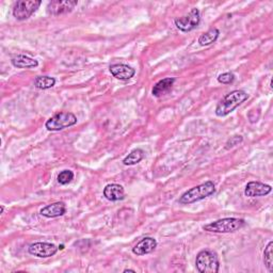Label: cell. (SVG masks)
Instances as JSON below:
<instances>
[{
  "mask_svg": "<svg viewBox=\"0 0 273 273\" xmlns=\"http://www.w3.org/2000/svg\"><path fill=\"white\" fill-rule=\"evenodd\" d=\"M249 98L247 92L242 90H235L233 92L225 95L216 108V114L218 116H226L233 112L236 108L239 107Z\"/></svg>",
  "mask_w": 273,
  "mask_h": 273,
  "instance_id": "6da1fadb",
  "label": "cell"
},
{
  "mask_svg": "<svg viewBox=\"0 0 273 273\" xmlns=\"http://www.w3.org/2000/svg\"><path fill=\"white\" fill-rule=\"evenodd\" d=\"M216 192V187L213 181H206L204 184L187 190L186 192L179 197V203L183 205L192 204L213 195Z\"/></svg>",
  "mask_w": 273,
  "mask_h": 273,
  "instance_id": "7a4b0ae2",
  "label": "cell"
},
{
  "mask_svg": "<svg viewBox=\"0 0 273 273\" xmlns=\"http://www.w3.org/2000/svg\"><path fill=\"white\" fill-rule=\"evenodd\" d=\"M245 224L243 219L239 218H224L203 226V230L211 233H233L240 230Z\"/></svg>",
  "mask_w": 273,
  "mask_h": 273,
  "instance_id": "3957f363",
  "label": "cell"
},
{
  "mask_svg": "<svg viewBox=\"0 0 273 273\" xmlns=\"http://www.w3.org/2000/svg\"><path fill=\"white\" fill-rule=\"evenodd\" d=\"M195 266L197 271L201 273H217L219 272L220 262L216 253L209 250H203L197 254Z\"/></svg>",
  "mask_w": 273,
  "mask_h": 273,
  "instance_id": "277c9868",
  "label": "cell"
},
{
  "mask_svg": "<svg viewBox=\"0 0 273 273\" xmlns=\"http://www.w3.org/2000/svg\"><path fill=\"white\" fill-rule=\"evenodd\" d=\"M77 123V117L74 113L72 112H60L51 116L50 119L46 122L47 130L49 131H59L67 127H71Z\"/></svg>",
  "mask_w": 273,
  "mask_h": 273,
  "instance_id": "5b68a950",
  "label": "cell"
},
{
  "mask_svg": "<svg viewBox=\"0 0 273 273\" xmlns=\"http://www.w3.org/2000/svg\"><path fill=\"white\" fill-rule=\"evenodd\" d=\"M41 4V2H35V0L17 2L13 8V16L17 21H25L38 10Z\"/></svg>",
  "mask_w": 273,
  "mask_h": 273,
  "instance_id": "8992f818",
  "label": "cell"
},
{
  "mask_svg": "<svg viewBox=\"0 0 273 273\" xmlns=\"http://www.w3.org/2000/svg\"><path fill=\"white\" fill-rule=\"evenodd\" d=\"M201 22V14L197 9H192L188 15L176 18L175 26L183 32H189L195 29Z\"/></svg>",
  "mask_w": 273,
  "mask_h": 273,
  "instance_id": "52a82bcc",
  "label": "cell"
},
{
  "mask_svg": "<svg viewBox=\"0 0 273 273\" xmlns=\"http://www.w3.org/2000/svg\"><path fill=\"white\" fill-rule=\"evenodd\" d=\"M58 250L59 248L57 245L49 242H35L30 244V247L28 248V251L31 255L40 258L51 257L58 252Z\"/></svg>",
  "mask_w": 273,
  "mask_h": 273,
  "instance_id": "ba28073f",
  "label": "cell"
},
{
  "mask_svg": "<svg viewBox=\"0 0 273 273\" xmlns=\"http://www.w3.org/2000/svg\"><path fill=\"white\" fill-rule=\"evenodd\" d=\"M78 2H62V0H53L47 6V13L50 15H60L72 12L77 7Z\"/></svg>",
  "mask_w": 273,
  "mask_h": 273,
  "instance_id": "9c48e42d",
  "label": "cell"
},
{
  "mask_svg": "<svg viewBox=\"0 0 273 273\" xmlns=\"http://www.w3.org/2000/svg\"><path fill=\"white\" fill-rule=\"evenodd\" d=\"M272 191L271 186L262 184L260 181H250L245 186L244 194L249 197H256V196H265L269 194Z\"/></svg>",
  "mask_w": 273,
  "mask_h": 273,
  "instance_id": "30bf717a",
  "label": "cell"
},
{
  "mask_svg": "<svg viewBox=\"0 0 273 273\" xmlns=\"http://www.w3.org/2000/svg\"><path fill=\"white\" fill-rule=\"evenodd\" d=\"M109 70H110V73L113 77L124 81L131 79L135 74L134 69L127 64H113Z\"/></svg>",
  "mask_w": 273,
  "mask_h": 273,
  "instance_id": "8fae6325",
  "label": "cell"
},
{
  "mask_svg": "<svg viewBox=\"0 0 273 273\" xmlns=\"http://www.w3.org/2000/svg\"><path fill=\"white\" fill-rule=\"evenodd\" d=\"M156 247H157L156 239H154L152 237H145L140 242H138L134 245L132 252L135 254V255L141 256V255H145V254L152 253L155 249H156Z\"/></svg>",
  "mask_w": 273,
  "mask_h": 273,
  "instance_id": "7c38bea8",
  "label": "cell"
},
{
  "mask_svg": "<svg viewBox=\"0 0 273 273\" xmlns=\"http://www.w3.org/2000/svg\"><path fill=\"white\" fill-rule=\"evenodd\" d=\"M66 213V206L63 202H56L43 207L40 214L46 218H58Z\"/></svg>",
  "mask_w": 273,
  "mask_h": 273,
  "instance_id": "4fadbf2b",
  "label": "cell"
},
{
  "mask_svg": "<svg viewBox=\"0 0 273 273\" xmlns=\"http://www.w3.org/2000/svg\"><path fill=\"white\" fill-rule=\"evenodd\" d=\"M104 196L109 201H122L125 197V191L121 185L109 184L104 189Z\"/></svg>",
  "mask_w": 273,
  "mask_h": 273,
  "instance_id": "5bb4252c",
  "label": "cell"
},
{
  "mask_svg": "<svg viewBox=\"0 0 273 273\" xmlns=\"http://www.w3.org/2000/svg\"><path fill=\"white\" fill-rule=\"evenodd\" d=\"M175 83V78H165L154 86L152 93L154 96L156 97H161L163 95L168 94L170 91L172 90L173 85Z\"/></svg>",
  "mask_w": 273,
  "mask_h": 273,
  "instance_id": "9a60e30c",
  "label": "cell"
},
{
  "mask_svg": "<svg viewBox=\"0 0 273 273\" xmlns=\"http://www.w3.org/2000/svg\"><path fill=\"white\" fill-rule=\"evenodd\" d=\"M13 66L17 69H32L39 65L38 60H34L30 57H27L25 54H18V56L14 57L12 60Z\"/></svg>",
  "mask_w": 273,
  "mask_h": 273,
  "instance_id": "2e32d148",
  "label": "cell"
},
{
  "mask_svg": "<svg viewBox=\"0 0 273 273\" xmlns=\"http://www.w3.org/2000/svg\"><path fill=\"white\" fill-rule=\"evenodd\" d=\"M219 34H220V31L217 28L209 29L207 32L203 33L201 36H199L198 44L201 45V46H208V45L215 43L218 40Z\"/></svg>",
  "mask_w": 273,
  "mask_h": 273,
  "instance_id": "e0dca14e",
  "label": "cell"
},
{
  "mask_svg": "<svg viewBox=\"0 0 273 273\" xmlns=\"http://www.w3.org/2000/svg\"><path fill=\"white\" fill-rule=\"evenodd\" d=\"M143 158H144V152L140 149H136L128 154V156L123 160V163L125 166H134L136 165V163H139Z\"/></svg>",
  "mask_w": 273,
  "mask_h": 273,
  "instance_id": "ac0fdd59",
  "label": "cell"
},
{
  "mask_svg": "<svg viewBox=\"0 0 273 273\" xmlns=\"http://www.w3.org/2000/svg\"><path fill=\"white\" fill-rule=\"evenodd\" d=\"M56 85V79L49 76H38L34 79V86L41 90H47Z\"/></svg>",
  "mask_w": 273,
  "mask_h": 273,
  "instance_id": "d6986e66",
  "label": "cell"
},
{
  "mask_svg": "<svg viewBox=\"0 0 273 273\" xmlns=\"http://www.w3.org/2000/svg\"><path fill=\"white\" fill-rule=\"evenodd\" d=\"M272 249H273V242L270 241L266 247L265 251H263V262H265V266L269 272H273V259H272L273 252H272Z\"/></svg>",
  "mask_w": 273,
  "mask_h": 273,
  "instance_id": "ffe728a7",
  "label": "cell"
},
{
  "mask_svg": "<svg viewBox=\"0 0 273 273\" xmlns=\"http://www.w3.org/2000/svg\"><path fill=\"white\" fill-rule=\"evenodd\" d=\"M73 179H74V173L70 170L62 171L58 175V181L61 185H67Z\"/></svg>",
  "mask_w": 273,
  "mask_h": 273,
  "instance_id": "44dd1931",
  "label": "cell"
},
{
  "mask_svg": "<svg viewBox=\"0 0 273 273\" xmlns=\"http://www.w3.org/2000/svg\"><path fill=\"white\" fill-rule=\"evenodd\" d=\"M234 80H235V75L231 72L223 73V74L218 76V81H219L220 84H223V85H230V84L233 83Z\"/></svg>",
  "mask_w": 273,
  "mask_h": 273,
  "instance_id": "7402d4cb",
  "label": "cell"
},
{
  "mask_svg": "<svg viewBox=\"0 0 273 273\" xmlns=\"http://www.w3.org/2000/svg\"><path fill=\"white\" fill-rule=\"evenodd\" d=\"M243 141V138L241 135H234L232 136V138L226 142L225 144V149L226 150H230V149H233L235 147H237V145H239L241 142Z\"/></svg>",
  "mask_w": 273,
  "mask_h": 273,
  "instance_id": "603a6c76",
  "label": "cell"
},
{
  "mask_svg": "<svg viewBox=\"0 0 273 273\" xmlns=\"http://www.w3.org/2000/svg\"><path fill=\"white\" fill-rule=\"evenodd\" d=\"M124 272H135L134 270H131V269H125Z\"/></svg>",
  "mask_w": 273,
  "mask_h": 273,
  "instance_id": "cb8c5ba5",
  "label": "cell"
},
{
  "mask_svg": "<svg viewBox=\"0 0 273 273\" xmlns=\"http://www.w3.org/2000/svg\"><path fill=\"white\" fill-rule=\"evenodd\" d=\"M4 211H5V207H4V206H2V214L4 213Z\"/></svg>",
  "mask_w": 273,
  "mask_h": 273,
  "instance_id": "d4e9b609",
  "label": "cell"
}]
</instances>
